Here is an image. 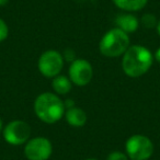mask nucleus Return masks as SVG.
Instances as JSON below:
<instances>
[{
    "label": "nucleus",
    "instance_id": "3",
    "mask_svg": "<svg viewBox=\"0 0 160 160\" xmlns=\"http://www.w3.org/2000/svg\"><path fill=\"white\" fill-rule=\"evenodd\" d=\"M131 46V40L127 33L118 28L109 30L102 36L99 43V49L103 56L115 58L123 56V54Z\"/></svg>",
    "mask_w": 160,
    "mask_h": 160
},
{
    "label": "nucleus",
    "instance_id": "17",
    "mask_svg": "<svg viewBox=\"0 0 160 160\" xmlns=\"http://www.w3.org/2000/svg\"><path fill=\"white\" fill-rule=\"evenodd\" d=\"M64 105H65V109L68 110V109H71V108L76 107L75 105V101L71 100V99H67V100L64 101Z\"/></svg>",
    "mask_w": 160,
    "mask_h": 160
},
{
    "label": "nucleus",
    "instance_id": "19",
    "mask_svg": "<svg viewBox=\"0 0 160 160\" xmlns=\"http://www.w3.org/2000/svg\"><path fill=\"white\" fill-rule=\"evenodd\" d=\"M9 2V0H0V7H3Z\"/></svg>",
    "mask_w": 160,
    "mask_h": 160
},
{
    "label": "nucleus",
    "instance_id": "10",
    "mask_svg": "<svg viewBox=\"0 0 160 160\" xmlns=\"http://www.w3.org/2000/svg\"><path fill=\"white\" fill-rule=\"evenodd\" d=\"M65 118L67 123L72 127H82L86 125L88 120L87 113L82 109L73 107L71 109L66 110L65 112Z\"/></svg>",
    "mask_w": 160,
    "mask_h": 160
},
{
    "label": "nucleus",
    "instance_id": "22",
    "mask_svg": "<svg viewBox=\"0 0 160 160\" xmlns=\"http://www.w3.org/2000/svg\"><path fill=\"white\" fill-rule=\"evenodd\" d=\"M85 160H98V159H94V158H89V159H85Z\"/></svg>",
    "mask_w": 160,
    "mask_h": 160
},
{
    "label": "nucleus",
    "instance_id": "7",
    "mask_svg": "<svg viewBox=\"0 0 160 160\" xmlns=\"http://www.w3.org/2000/svg\"><path fill=\"white\" fill-rule=\"evenodd\" d=\"M53 153V145L46 137H34L24 145V156L28 160H48Z\"/></svg>",
    "mask_w": 160,
    "mask_h": 160
},
{
    "label": "nucleus",
    "instance_id": "21",
    "mask_svg": "<svg viewBox=\"0 0 160 160\" xmlns=\"http://www.w3.org/2000/svg\"><path fill=\"white\" fill-rule=\"evenodd\" d=\"M3 129V121H2V118H0V132L2 131Z\"/></svg>",
    "mask_w": 160,
    "mask_h": 160
},
{
    "label": "nucleus",
    "instance_id": "14",
    "mask_svg": "<svg viewBox=\"0 0 160 160\" xmlns=\"http://www.w3.org/2000/svg\"><path fill=\"white\" fill-rule=\"evenodd\" d=\"M107 160H128V157L123 151L115 150L109 153V156L107 157Z\"/></svg>",
    "mask_w": 160,
    "mask_h": 160
},
{
    "label": "nucleus",
    "instance_id": "5",
    "mask_svg": "<svg viewBox=\"0 0 160 160\" xmlns=\"http://www.w3.org/2000/svg\"><path fill=\"white\" fill-rule=\"evenodd\" d=\"M62 54L56 49H48L42 53L38 62V71L46 78H54L60 75L64 68Z\"/></svg>",
    "mask_w": 160,
    "mask_h": 160
},
{
    "label": "nucleus",
    "instance_id": "23",
    "mask_svg": "<svg viewBox=\"0 0 160 160\" xmlns=\"http://www.w3.org/2000/svg\"><path fill=\"white\" fill-rule=\"evenodd\" d=\"M128 160H134V159H129V158H128Z\"/></svg>",
    "mask_w": 160,
    "mask_h": 160
},
{
    "label": "nucleus",
    "instance_id": "1",
    "mask_svg": "<svg viewBox=\"0 0 160 160\" xmlns=\"http://www.w3.org/2000/svg\"><path fill=\"white\" fill-rule=\"evenodd\" d=\"M153 54L142 45H131L123 54L122 69L126 76L138 78L149 71L153 62Z\"/></svg>",
    "mask_w": 160,
    "mask_h": 160
},
{
    "label": "nucleus",
    "instance_id": "18",
    "mask_svg": "<svg viewBox=\"0 0 160 160\" xmlns=\"http://www.w3.org/2000/svg\"><path fill=\"white\" fill-rule=\"evenodd\" d=\"M153 58H155L158 62H160V47L156 51V53L153 54Z\"/></svg>",
    "mask_w": 160,
    "mask_h": 160
},
{
    "label": "nucleus",
    "instance_id": "13",
    "mask_svg": "<svg viewBox=\"0 0 160 160\" xmlns=\"http://www.w3.org/2000/svg\"><path fill=\"white\" fill-rule=\"evenodd\" d=\"M140 23H142V25L145 28V29L151 30V29H155V28H157L158 20H157V18H156L155 14L145 13V14H142V20H140Z\"/></svg>",
    "mask_w": 160,
    "mask_h": 160
},
{
    "label": "nucleus",
    "instance_id": "16",
    "mask_svg": "<svg viewBox=\"0 0 160 160\" xmlns=\"http://www.w3.org/2000/svg\"><path fill=\"white\" fill-rule=\"evenodd\" d=\"M62 57H64L65 62H72L73 60L76 59V54H75V52H73L71 48H67L66 51L62 53Z\"/></svg>",
    "mask_w": 160,
    "mask_h": 160
},
{
    "label": "nucleus",
    "instance_id": "20",
    "mask_svg": "<svg viewBox=\"0 0 160 160\" xmlns=\"http://www.w3.org/2000/svg\"><path fill=\"white\" fill-rule=\"evenodd\" d=\"M156 30H157V33L159 34V36H160V21H158V24H157V28H156Z\"/></svg>",
    "mask_w": 160,
    "mask_h": 160
},
{
    "label": "nucleus",
    "instance_id": "9",
    "mask_svg": "<svg viewBox=\"0 0 160 160\" xmlns=\"http://www.w3.org/2000/svg\"><path fill=\"white\" fill-rule=\"evenodd\" d=\"M139 20L137 17L132 14V12H126V13H121L116 17L115 24L118 29L124 31L125 33H134L139 28Z\"/></svg>",
    "mask_w": 160,
    "mask_h": 160
},
{
    "label": "nucleus",
    "instance_id": "6",
    "mask_svg": "<svg viewBox=\"0 0 160 160\" xmlns=\"http://www.w3.org/2000/svg\"><path fill=\"white\" fill-rule=\"evenodd\" d=\"M5 140L12 146L25 145L31 136V127L22 120H14L9 122L2 129Z\"/></svg>",
    "mask_w": 160,
    "mask_h": 160
},
{
    "label": "nucleus",
    "instance_id": "11",
    "mask_svg": "<svg viewBox=\"0 0 160 160\" xmlns=\"http://www.w3.org/2000/svg\"><path fill=\"white\" fill-rule=\"evenodd\" d=\"M52 88L56 92V94L65 96L69 93L72 89V82L70 81L69 77L64 75H58L52 80Z\"/></svg>",
    "mask_w": 160,
    "mask_h": 160
},
{
    "label": "nucleus",
    "instance_id": "15",
    "mask_svg": "<svg viewBox=\"0 0 160 160\" xmlns=\"http://www.w3.org/2000/svg\"><path fill=\"white\" fill-rule=\"evenodd\" d=\"M9 35V28H8L7 23L0 18V42L5 41Z\"/></svg>",
    "mask_w": 160,
    "mask_h": 160
},
{
    "label": "nucleus",
    "instance_id": "4",
    "mask_svg": "<svg viewBox=\"0 0 160 160\" xmlns=\"http://www.w3.org/2000/svg\"><path fill=\"white\" fill-rule=\"evenodd\" d=\"M155 147L149 137L140 134L133 135L126 140L125 153L129 159L148 160L152 156Z\"/></svg>",
    "mask_w": 160,
    "mask_h": 160
},
{
    "label": "nucleus",
    "instance_id": "8",
    "mask_svg": "<svg viewBox=\"0 0 160 160\" xmlns=\"http://www.w3.org/2000/svg\"><path fill=\"white\" fill-rule=\"evenodd\" d=\"M68 77L73 85L85 87L90 83L93 77V68L87 59L76 58L68 69Z\"/></svg>",
    "mask_w": 160,
    "mask_h": 160
},
{
    "label": "nucleus",
    "instance_id": "12",
    "mask_svg": "<svg viewBox=\"0 0 160 160\" xmlns=\"http://www.w3.org/2000/svg\"><path fill=\"white\" fill-rule=\"evenodd\" d=\"M113 3L125 12H137L146 7L148 0H112Z\"/></svg>",
    "mask_w": 160,
    "mask_h": 160
},
{
    "label": "nucleus",
    "instance_id": "2",
    "mask_svg": "<svg viewBox=\"0 0 160 160\" xmlns=\"http://www.w3.org/2000/svg\"><path fill=\"white\" fill-rule=\"evenodd\" d=\"M33 108L35 115L45 124L57 123L66 112L64 101L52 92H44L36 97Z\"/></svg>",
    "mask_w": 160,
    "mask_h": 160
}]
</instances>
